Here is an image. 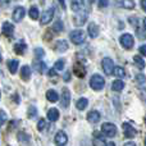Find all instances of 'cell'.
<instances>
[{
    "label": "cell",
    "mask_w": 146,
    "mask_h": 146,
    "mask_svg": "<svg viewBox=\"0 0 146 146\" xmlns=\"http://www.w3.org/2000/svg\"><path fill=\"white\" fill-rule=\"evenodd\" d=\"M90 86L96 91H100L105 86V80L103 78V76L100 74H94L90 80Z\"/></svg>",
    "instance_id": "1"
},
{
    "label": "cell",
    "mask_w": 146,
    "mask_h": 146,
    "mask_svg": "<svg viewBox=\"0 0 146 146\" xmlns=\"http://www.w3.org/2000/svg\"><path fill=\"white\" fill-rule=\"evenodd\" d=\"M69 38H71V41L74 45H81V44H83L86 40V33L81 30L72 31L71 35H69Z\"/></svg>",
    "instance_id": "2"
},
{
    "label": "cell",
    "mask_w": 146,
    "mask_h": 146,
    "mask_svg": "<svg viewBox=\"0 0 146 146\" xmlns=\"http://www.w3.org/2000/svg\"><path fill=\"white\" fill-rule=\"evenodd\" d=\"M101 131H103V133L105 135V136L114 137L117 135V127H115V124H113V123H104L103 126H101Z\"/></svg>",
    "instance_id": "3"
},
{
    "label": "cell",
    "mask_w": 146,
    "mask_h": 146,
    "mask_svg": "<svg viewBox=\"0 0 146 146\" xmlns=\"http://www.w3.org/2000/svg\"><path fill=\"white\" fill-rule=\"evenodd\" d=\"M119 41H121L122 46L126 48V49H131L132 46H133V44H135L133 36L129 35V33H124V35H122L121 38H119Z\"/></svg>",
    "instance_id": "4"
},
{
    "label": "cell",
    "mask_w": 146,
    "mask_h": 146,
    "mask_svg": "<svg viewBox=\"0 0 146 146\" xmlns=\"http://www.w3.org/2000/svg\"><path fill=\"white\" fill-rule=\"evenodd\" d=\"M53 17H54V8L50 7L49 9H46L45 12L42 13L41 19H40V23L41 25H48V23H50V21L53 19Z\"/></svg>",
    "instance_id": "5"
},
{
    "label": "cell",
    "mask_w": 146,
    "mask_h": 146,
    "mask_svg": "<svg viewBox=\"0 0 146 146\" xmlns=\"http://www.w3.org/2000/svg\"><path fill=\"white\" fill-rule=\"evenodd\" d=\"M103 69H104V73L108 76L113 74V71H114V64H113V60L110 58H104L103 59Z\"/></svg>",
    "instance_id": "6"
},
{
    "label": "cell",
    "mask_w": 146,
    "mask_h": 146,
    "mask_svg": "<svg viewBox=\"0 0 146 146\" xmlns=\"http://www.w3.org/2000/svg\"><path fill=\"white\" fill-rule=\"evenodd\" d=\"M54 141H55L56 146H64L67 142H68V137H67V135L64 133L63 131H59V132H56Z\"/></svg>",
    "instance_id": "7"
},
{
    "label": "cell",
    "mask_w": 146,
    "mask_h": 146,
    "mask_svg": "<svg viewBox=\"0 0 146 146\" xmlns=\"http://www.w3.org/2000/svg\"><path fill=\"white\" fill-rule=\"evenodd\" d=\"M26 14V10L23 7H17L14 10H13V19L15 21V22H21V21L23 19V17H25Z\"/></svg>",
    "instance_id": "8"
},
{
    "label": "cell",
    "mask_w": 146,
    "mask_h": 146,
    "mask_svg": "<svg viewBox=\"0 0 146 146\" xmlns=\"http://www.w3.org/2000/svg\"><path fill=\"white\" fill-rule=\"evenodd\" d=\"M123 129H124V135H126L128 139L135 137V136H136V133H137V131L129 123H123Z\"/></svg>",
    "instance_id": "9"
},
{
    "label": "cell",
    "mask_w": 146,
    "mask_h": 146,
    "mask_svg": "<svg viewBox=\"0 0 146 146\" xmlns=\"http://www.w3.org/2000/svg\"><path fill=\"white\" fill-rule=\"evenodd\" d=\"M69 103H71V92L68 90H63V94H62V100L60 104L63 108H68Z\"/></svg>",
    "instance_id": "10"
},
{
    "label": "cell",
    "mask_w": 146,
    "mask_h": 146,
    "mask_svg": "<svg viewBox=\"0 0 146 146\" xmlns=\"http://www.w3.org/2000/svg\"><path fill=\"white\" fill-rule=\"evenodd\" d=\"M13 32H14V26L9 22H5L4 25H3V33H4L5 36H8V37H12Z\"/></svg>",
    "instance_id": "11"
},
{
    "label": "cell",
    "mask_w": 146,
    "mask_h": 146,
    "mask_svg": "<svg viewBox=\"0 0 146 146\" xmlns=\"http://www.w3.org/2000/svg\"><path fill=\"white\" fill-rule=\"evenodd\" d=\"M87 121L90 122V123H98V122L100 121V113L96 110L90 111V113L87 114Z\"/></svg>",
    "instance_id": "12"
},
{
    "label": "cell",
    "mask_w": 146,
    "mask_h": 146,
    "mask_svg": "<svg viewBox=\"0 0 146 146\" xmlns=\"http://www.w3.org/2000/svg\"><path fill=\"white\" fill-rule=\"evenodd\" d=\"M87 31H88V35H90L91 38L98 37V35H99V28H98V26H96L95 23H90V25H88Z\"/></svg>",
    "instance_id": "13"
},
{
    "label": "cell",
    "mask_w": 146,
    "mask_h": 146,
    "mask_svg": "<svg viewBox=\"0 0 146 146\" xmlns=\"http://www.w3.org/2000/svg\"><path fill=\"white\" fill-rule=\"evenodd\" d=\"M48 119L51 122H55L59 119V110L55 108H51L50 110L48 111Z\"/></svg>",
    "instance_id": "14"
},
{
    "label": "cell",
    "mask_w": 146,
    "mask_h": 146,
    "mask_svg": "<svg viewBox=\"0 0 146 146\" xmlns=\"http://www.w3.org/2000/svg\"><path fill=\"white\" fill-rule=\"evenodd\" d=\"M33 67H35L36 71L40 72V73H45V71H46V64L44 63V62H41L40 59L33 62Z\"/></svg>",
    "instance_id": "15"
},
{
    "label": "cell",
    "mask_w": 146,
    "mask_h": 146,
    "mask_svg": "<svg viewBox=\"0 0 146 146\" xmlns=\"http://www.w3.org/2000/svg\"><path fill=\"white\" fill-rule=\"evenodd\" d=\"M88 105V100L85 98H81L77 100V103H76V108L78 109V110H85L86 108H87Z\"/></svg>",
    "instance_id": "16"
},
{
    "label": "cell",
    "mask_w": 146,
    "mask_h": 146,
    "mask_svg": "<svg viewBox=\"0 0 146 146\" xmlns=\"http://www.w3.org/2000/svg\"><path fill=\"white\" fill-rule=\"evenodd\" d=\"M56 49H58L59 53H64V51L68 50V42L66 40H59L56 41Z\"/></svg>",
    "instance_id": "17"
},
{
    "label": "cell",
    "mask_w": 146,
    "mask_h": 146,
    "mask_svg": "<svg viewBox=\"0 0 146 146\" xmlns=\"http://www.w3.org/2000/svg\"><path fill=\"white\" fill-rule=\"evenodd\" d=\"M86 17H87V13L83 10L81 14H78L77 17H76V19H74V25L76 26H82L83 23L86 22Z\"/></svg>",
    "instance_id": "18"
},
{
    "label": "cell",
    "mask_w": 146,
    "mask_h": 146,
    "mask_svg": "<svg viewBox=\"0 0 146 146\" xmlns=\"http://www.w3.org/2000/svg\"><path fill=\"white\" fill-rule=\"evenodd\" d=\"M46 99H48L50 103H56L58 99H59V96H58V94H56V91L49 90L48 92H46Z\"/></svg>",
    "instance_id": "19"
},
{
    "label": "cell",
    "mask_w": 146,
    "mask_h": 146,
    "mask_svg": "<svg viewBox=\"0 0 146 146\" xmlns=\"http://www.w3.org/2000/svg\"><path fill=\"white\" fill-rule=\"evenodd\" d=\"M74 73L77 74V77H83V76L86 74V69H85V67H83L81 63L74 64Z\"/></svg>",
    "instance_id": "20"
},
{
    "label": "cell",
    "mask_w": 146,
    "mask_h": 146,
    "mask_svg": "<svg viewBox=\"0 0 146 146\" xmlns=\"http://www.w3.org/2000/svg\"><path fill=\"white\" fill-rule=\"evenodd\" d=\"M136 81H137V85L141 90H146V77L144 74H137L136 76Z\"/></svg>",
    "instance_id": "21"
},
{
    "label": "cell",
    "mask_w": 146,
    "mask_h": 146,
    "mask_svg": "<svg viewBox=\"0 0 146 146\" xmlns=\"http://www.w3.org/2000/svg\"><path fill=\"white\" fill-rule=\"evenodd\" d=\"M21 76H22V80H25V81L30 80V77H31V68L30 67L28 66L22 67V69H21Z\"/></svg>",
    "instance_id": "22"
},
{
    "label": "cell",
    "mask_w": 146,
    "mask_h": 146,
    "mask_svg": "<svg viewBox=\"0 0 146 146\" xmlns=\"http://www.w3.org/2000/svg\"><path fill=\"white\" fill-rule=\"evenodd\" d=\"M18 66H19V62L15 60V59H13V60H9V62H8V68H9V71H10V73H12V74H14V73L17 72Z\"/></svg>",
    "instance_id": "23"
},
{
    "label": "cell",
    "mask_w": 146,
    "mask_h": 146,
    "mask_svg": "<svg viewBox=\"0 0 146 146\" xmlns=\"http://www.w3.org/2000/svg\"><path fill=\"white\" fill-rule=\"evenodd\" d=\"M111 88H113V91H117V92H119V91H122L124 88V83L122 80H117L113 82V85H111Z\"/></svg>",
    "instance_id": "24"
},
{
    "label": "cell",
    "mask_w": 146,
    "mask_h": 146,
    "mask_svg": "<svg viewBox=\"0 0 146 146\" xmlns=\"http://www.w3.org/2000/svg\"><path fill=\"white\" fill-rule=\"evenodd\" d=\"M83 7V0H73L72 1V10L74 12H80Z\"/></svg>",
    "instance_id": "25"
},
{
    "label": "cell",
    "mask_w": 146,
    "mask_h": 146,
    "mask_svg": "<svg viewBox=\"0 0 146 146\" xmlns=\"http://www.w3.org/2000/svg\"><path fill=\"white\" fill-rule=\"evenodd\" d=\"M113 73L118 78H124L126 77V71H124V68H122V67H114Z\"/></svg>",
    "instance_id": "26"
},
{
    "label": "cell",
    "mask_w": 146,
    "mask_h": 146,
    "mask_svg": "<svg viewBox=\"0 0 146 146\" xmlns=\"http://www.w3.org/2000/svg\"><path fill=\"white\" fill-rule=\"evenodd\" d=\"M133 62H135V64H136V66L139 67L140 69H144V68H145V60L141 58V56L135 55V56H133Z\"/></svg>",
    "instance_id": "27"
},
{
    "label": "cell",
    "mask_w": 146,
    "mask_h": 146,
    "mask_svg": "<svg viewBox=\"0 0 146 146\" xmlns=\"http://www.w3.org/2000/svg\"><path fill=\"white\" fill-rule=\"evenodd\" d=\"M14 51L17 54H23L26 51V44L25 42H18L14 45Z\"/></svg>",
    "instance_id": "28"
},
{
    "label": "cell",
    "mask_w": 146,
    "mask_h": 146,
    "mask_svg": "<svg viewBox=\"0 0 146 146\" xmlns=\"http://www.w3.org/2000/svg\"><path fill=\"white\" fill-rule=\"evenodd\" d=\"M119 4L122 8H126V9H133L135 8V3L132 0H122Z\"/></svg>",
    "instance_id": "29"
},
{
    "label": "cell",
    "mask_w": 146,
    "mask_h": 146,
    "mask_svg": "<svg viewBox=\"0 0 146 146\" xmlns=\"http://www.w3.org/2000/svg\"><path fill=\"white\" fill-rule=\"evenodd\" d=\"M53 30L55 31L56 33L62 32V31H63V22H62V21H56V22L54 23V26H53Z\"/></svg>",
    "instance_id": "30"
},
{
    "label": "cell",
    "mask_w": 146,
    "mask_h": 146,
    "mask_svg": "<svg viewBox=\"0 0 146 146\" xmlns=\"http://www.w3.org/2000/svg\"><path fill=\"white\" fill-rule=\"evenodd\" d=\"M64 64H66V62H64L63 59H59V60L54 64V69H56V71H62V69H64Z\"/></svg>",
    "instance_id": "31"
},
{
    "label": "cell",
    "mask_w": 146,
    "mask_h": 146,
    "mask_svg": "<svg viewBox=\"0 0 146 146\" xmlns=\"http://www.w3.org/2000/svg\"><path fill=\"white\" fill-rule=\"evenodd\" d=\"M92 142H94V146H105L106 145L103 137H95Z\"/></svg>",
    "instance_id": "32"
},
{
    "label": "cell",
    "mask_w": 146,
    "mask_h": 146,
    "mask_svg": "<svg viewBox=\"0 0 146 146\" xmlns=\"http://www.w3.org/2000/svg\"><path fill=\"white\" fill-rule=\"evenodd\" d=\"M30 17L32 18V19H36V18H38V9L36 7H32L30 9Z\"/></svg>",
    "instance_id": "33"
},
{
    "label": "cell",
    "mask_w": 146,
    "mask_h": 146,
    "mask_svg": "<svg viewBox=\"0 0 146 146\" xmlns=\"http://www.w3.org/2000/svg\"><path fill=\"white\" fill-rule=\"evenodd\" d=\"M7 119H8L7 113H5L4 110H0V126H3V124L7 122Z\"/></svg>",
    "instance_id": "34"
},
{
    "label": "cell",
    "mask_w": 146,
    "mask_h": 146,
    "mask_svg": "<svg viewBox=\"0 0 146 146\" xmlns=\"http://www.w3.org/2000/svg\"><path fill=\"white\" fill-rule=\"evenodd\" d=\"M36 114H37V110H36L35 106H30V109H28V117H30V118H33Z\"/></svg>",
    "instance_id": "35"
},
{
    "label": "cell",
    "mask_w": 146,
    "mask_h": 146,
    "mask_svg": "<svg viewBox=\"0 0 146 146\" xmlns=\"http://www.w3.org/2000/svg\"><path fill=\"white\" fill-rule=\"evenodd\" d=\"M45 126H46L45 119H40V121H38V124H37V129L38 131H42V129L45 128Z\"/></svg>",
    "instance_id": "36"
},
{
    "label": "cell",
    "mask_w": 146,
    "mask_h": 146,
    "mask_svg": "<svg viewBox=\"0 0 146 146\" xmlns=\"http://www.w3.org/2000/svg\"><path fill=\"white\" fill-rule=\"evenodd\" d=\"M98 4H99V8H105L108 7V0H99Z\"/></svg>",
    "instance_id": "37"
},
{
    "label": "cell",
    "mask_w": 146,
    "mask_h": 146,
    "mask_svg": "<svg viewBox=\"0 0 146 146\" xmlns=\"http://www.w3.org/2000/svg\"><path fill=\"white\" fill-rule=\"evenodd\" d=\"M140 53H141L144 56H146V45L140 46Z\"/></svg>",
    "instance_id": "38"
},
{
    "label": "cell",
    "mask_w": 146,
    "mask_h": 146,
    "mask_svg": "<svg viewBox=\"0 0 146 146\" xmlns=\"http://www.w3.org/2000/svg\"><path fill=\"white\" fill-rule=\"evenodd\" d=\"M36 54H37V55H44V51L41 50V49H36Z\"/></svg>",
    "instance_id": "39"
},
{
    "label": "cell",
    "mask_w": 146,
    "mask_h": 146,
    "mask_svg": "<svg viewBox=\"0 0 146 146\" xmlns=\"http://www.w3.org/2000/svg\"><path fill=\"white\" fill-rule=\"evenodd\" d=\"M141 7H142V9L146 12V0H142L141 1Z\"/></svg>",
    "instance_id": "40"
},
{
    "label": "cell",
    "mask_w": 146,
    "mask_h": 146,
    "mask_svg": "<svg viewBox=\"0 0 146 146\" xmlns=\"http://www.w3.org/2000/svg\"><path fill=\"white\" fill-rule=\"evenodd\" d=\"M124 146H136V144H135V142H126V144H124Z\"/></svg>",
    "instance_id": "41"
},
{
    "label": "cell",
    "mask_w": 146,
    "mask_h": 146,
    "mask_svg": "<svg viewBox=\"0 0 146 146\" xmlns=\"http://www.w3.org/2000/svg\"><path fill=\"white\" fill-rule=\"evenodd\" d=\"M64 81H67V82L69 81V74H68V73H67V74L64 76Z\"/></svg>",
    "instance_id": "42"
},
{
    "label": "cell",
    "mask_w": 146,
    "mask_h": 146,
    "mask_svg": "<svg viewBox=\"0 0 146 146\" xmlns=\"http://www.w3.org/2000/svg\"><path fill=\"white\" fill-rule=\"evenodd\" d=\"M59 1H60L62 7H63V8H66V3H64V0H59Z\"/></svg>",
    "instance_id": "43"
},
{
    "label": "cell",
    "mask_w": 146,
    "mask_h": 146,
    "mask_svg": "<svg viewBox=\"0 0 146 146\" xmlns=\"http://www.w3.org/2000/svg\"><path fill=\"white\" fill-rule=\"evenodd\" d=\"M105 146H115V144H114V142H108Z\"/></svg>",
    "instance_id": "44"
},
{
    "label": "cell",
    "mask_w": 146,
    "mask_h": 146,
    "mask_svg": "<svg viewBox=\"0 0 146 146\" xmlns=\"http://www.w3.org/2000/svg\"><path fill=\"white\" fill-rule=\"evenodd\" d=\"M144 27H145V30H146V18L144 19Z\"/></svg>",
    "instance_id": "45"
},
{
    "label": "cell",
    "mask_w": 146,
    "mask_h": 146,
    "mask_svg": "<svg viewBox=\"0 0 146 146\" xmlns=\"http://www.w3.org/2000/svg\"><path fill=\"white\" fill-rule=\"evenodd\" d=\"M1 59H3V58H1V54H0V62H1Z\"/></svg>",
    "instance_id": "46"
},
{
    "label": "cell",
    "mask_w": 146,
    "mask_h": 146,
    "mask_svg": "<svg viewBox=\"0 0 146 146\" xmlns=\"http://www.w3.org/2000/svg\"><path fill=\"white\" fill-rule=\"evenodd\" d=\"M94 1H95V0H90V3H94Z\"/></svg>",
    "instance_id": "47"
},
{
    "label": "cell",
    "mask_w": 146,
    "mask_h": 146,
    "mask_svg": "<svg viewBox=\"0 0 146 146\" xmlns=\"http://www.w3.org/2000/svg\"><path fill=\"white\" fill-rule=\"evenodd\" d=\"M145 146H146V140H145Z\"/></svg>",
    "instance_id": "48"
},
{
    "label": "cell",
    "mask_w": 146,
    "mask_h": 146,
    "mask_svg": "<svg viewBox=\"0 0 146 146\" xmlns=\"http://www.w3.org/2000/svg\"><path fill=\"white\" fill-rule=\"evenodd\" d=\"M0 98H1V94H0Z\"/></svg>",
    "instance_id": "49"
}]
</instances>
